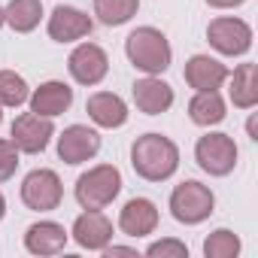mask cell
Wrapping results in <instances>:
<instances>
[{"label": "cell", "instance_id": "obj_1", "mask_svg": "<svg viewBox=\"0 0 258 258\" xmlns=\"http://www.w3.org/2000/svg\"><path fill=\"white\" fill-rule=\"evenodd\" d=\"M131 167L146 182H164L179 167V146L164 134H143L131 146Z\"/></svg>", "mask_w": 258, "mask_h": 258}, {"label": "cell", "instance_id": "obj_2", "mask_svg": "<svg viewBox=\"0 0 258 258\" xmlns=\"http://www.w3.org/2000/svg\"><path fill=\"white\" fill-rule=\"evenodd\" d=\"M124 55H127V61H131L140 73H146V76H161L170 67V61H173V49H170L167 37L158 28H152V25H143V28L127 34Z\"/></svg>", "mask_w": 258, "mask_h": 258}, {"label": "cell", "instance_id": "obj_3", "mask_svg": "<svg viewBox=\"0 0 258 258\" xmlns=\"http://www.w3.org/2000/svg\"><path fill=\"white\" fill-rule=\"evenodd\" d=\"M121 191V173L115 164H97L91 170H85L79 179H76V204L82 210H103L109 207Z\"/></svg>", "mask_w": 258, "mask_h": 258}, {"label": "cell", "instance_id": "obj_4", "mask_svg": "<svg viewBox=\"0 0 258 258\" xmlns=\"http://www.w3.org/2000/svg\"><path fill=\"white\" fill-rule=\"evenodd\" d=\"M216 210V195L210 185L198 182V179H185L179 185H173L170 191V216L179 225H201L213 216Z\"/></svg>", "mask_w": 258, "mask_h": 258}, {"label": "cell", "instance_id": "obj_5", "mask_svg": "<svg viewBox=\"0 0 258 258\" xmlns=\"http://www.w3.org/2000/svg\"><path fill=\"white\" fill-rule=\"evenodd\" d=\"M237 143L231 134H204L198 143H195V161L204 173L210 176H228L234 167H237Z\"/></svg>", "mask_w": 258, "mask_h": 258}, {"label": "cell", "instance_id": "obj_6", "mask_svg": "<svg viewBox=\"0 0 258 258\" xmlns=\"http://www.w3.org/2000/svg\"><path fill=\"white\" fill-rule=\"evenodd\" d=\"M64 201L61 176L49 167H37L22 179V204L34 213H52Z\"/></svg>", "mask_w": 258, "mask_h": 258}, {"label": "cell", "instance_id": "obj_7", "mask_svg": "<svg viewBox=\"0 0 258 258\" xmlns=\"http://www.w3.org/2000/svg\"><path fill=\"white\" fill-rule=\"evenodd\" d=\"M207 43L228 58L246 55L252 49V28L237 16H219L207 25Z\"/></svg>", "mask_w": 258, "mask_h": 258}, {"label": "cell", "instance_id": "obj_8", "mask_svg": "<svg viewBox=\"0 0 258 258\" xmlns=\"http://www.w3.org/2000/svg\"><path fill=\"white\" fill-rule=\"evenodd\" d=\"M52 137H55L52 118L37 115V112H22V115L13 121V127H10V140H13L16 149L25 152V155H40V152H46V146L52 143Z\"/></svg>", "mask_w": 258, "mask_h": 258}, {"label": "cell", "instance_id": "obj_9", "mask_svg": "<svg viewBox=\"0 0 258 258\" xmlns=\"http://www.w3.org/2000/svg\"><path fill=\"white\" fill-rule=\"evenodd\" d=\"M67 70L79 85H100L109 73V55L97 43H79L67 58Z\"/></svg>", "mask_w": 258, "mask_h": 258}, {"label": "cell", "instance_id": "obj_10", "mask_svg": "<svg viewBox=\"0 0 258 258\" xmlns=\"http://www.w3.org/2000/svg\"><path fill=\"white\" fill-rule=\"evenodd\" d=\"M100 152V134L88 124H70L58 137V158L64 164H85Z\"/></svg>", "mask_w": 258, "mask_h": 258}, {"label": "cell", "instance_id": "obj_11", "mask_svg": "<svg viewBox=\"0 0 258 258\" xmlns=\"http://www.w3.org/2000/svg\"><path fill=\"white\" fill-rule=\"evenodd\" d=\"M46 31L55 43H76V40H85L91 31H94V19L76 7H55L49 22H46Z\"/></svg>", "mask_w": 258, "mask_h": 258}, {"label": "cell", "instance_id": "obj_12", "mask_svg": "<svg viewBox=\"0 0 258 258\" xmlns=\"http://www.w3.org/2000/svg\"><path fill=\"white\" fill-rule=\"evenodd\" d=\"M158 228V207L149 198H131L118 213V231L124 237H149Z\"/></svg>", "mask_w": 258, "mask_h": 258}, {"label": "cell", "instance_id": "obj_13", "mask_svg": "<svg viewBox=\"0 0 258 258\" xmlns=\"http://www.w3.org/2000/svg\"><path fill=\"white\" fill-rule=\"evenodd\" d=\"M70 234H73V240H76L82 249H88V252H100L103 246L112 243V222H109L100 210H85V213L76 216Z\"/></svg>", "mask_w": 258, "mask_h": 258}, {"label": "cell", "instance_id": "obj_14", "mask_svg": "<svg viewBox=\"0 0 258 258\" xmlns=\"http://www.w3.org/2000/svg\"><path fill=\"white\" fill-rule=\"evenodd\" d=\"M228 67L219 61V58H210V55H191L185 61V82L195 88V91H219L225 82H228Z\"/></svg>", "mask_w": 258, "mask_h": 258}, {"label": "cell", "instance_id": "obj_15", "mask_svg": "<svg viewBox=\"0 0 258 258\" xmlns=\"http://www.w3.org/2000/svg\"><path fill=\"white\" fill-rule=\"evenodd\" d=\"M70 103H73V88H70L67 82H61V79H49V82H43V85L34 88L31 97H28L31 112L46 115V118H55V115L67 112Z\"/></svg>", "mask_w": 258, "mask_h": 258}, {"label": "cell", "instance_id": "obj_16", "mask_svg": "<svg viewBox=\"0 0 258 258\" xmlns=\"http://www.w3.org/2000/svg\"><path fill=\"white\" fill-rule=\"evenodd\" d=\"M131 94H134L137 109L146 112V115H161V112H167L173 106V88L161 76H143V79H137L134 88H131Z\"/></svg>", "mask_w": 258, "mask_h": 258}, {"label": "cell", "instance_id": "obj_17", "mask_svg": "<svg viewBox=\"0 0 258 258\" xmlns=\"http://www.w3.org/2000/svg\"><path fill=\"white\" fill-rule=\"evenodd\" d=\"M67 237L70 234L64 231V225H58L52 219H43V222H34L25 231V249L31 255H58V252H64Z\"/></svg>", "mask_w": 258, "mask_h": 258}, {"label": "cell", "instance_id": "obj_18", "mask_svg": "<svg viewBox=\"0 0 258 258\" xmlns=\"http://www.w3.org/2000/svg\"><path fill=\"white\" fill-rule=\"evenodd\" d=\"M85 112L97 127H121L127 121V103L112 91H94L85 100Z\"/></svg>", "mask_w": 258, "mask_h": 258}, {"label": "cell", "instance_id": "obj_19", "mask_svg": "<svg viewBox=\"0 0 258 258\" xmlns=\"http://www.w3.org/2000/svg\"><path fill=\"white\" fill-rule=\"evenodd\" d=\"M228 94H231V103L237 109H252L258 103V67L255 64H240L234 73H228Z\"/></svg>", "mask_w": 258, "mask_h": 258}, {"label": "cell", "instance_id": "obj_20", "mask_svg": "<svg viewBox=\"0 0 258 258\" xmlns=\"http://www.w3.org/2000/svg\"><path fill=\"white\" fill-rule=\"evenodd\" d=\"M225 100L219 91H195V97L188 100V118L201 127H213L219 121H225Z\"/></svg>", "mask_w": 258, "mask_h": 258}, {"label": "cell", "instance_id": "obj_21", "mask_svg": "<svg viewBox=\"0 0 258 258\" xmlns=\"http://www.w3.org/2000/svg\"><path fill=\"white\" fill-rule=\"evenodd\" d=\"M4 19L16 34H31L40 28L43 19V4L40 0H10L4 7Z\"/></svg>", "mask_w": 258, "mask_h": 258}, {"label": "cell", "instance_id": "obj_22", "mask_svg": "<svg viewBox=\"0 0 258 258\" xmlns=\"http://www.w3.org/2000/svg\"><path fill=\"white\" fill-rule=\"evenodd\" d=\"M140 10V0H94V16L106 28L127 25Z\"/></svg>", "mask_w": 258, "mask_h": 258}, {"label": "cell", "instance_id": "obj_23", "mask_svg": "<svg viewBox=\"0 0 258 258\" xmlns=\"http://www.w3.org/2000/svg\"><path fill=\"white\" fill-rule=\"evenodd\" d=\"M31 88L22 73L16 70H0V106H22L28 103Z\"/></svg>", "mask_w": 258, "mask_h": 258}, {"label": "cell", "instance_id": "obj_24", "mask_svg": "<svg viewBox=\"0 0 258 258\" xmlns=\"http://www.w3.org/2000/svg\"><path fill=\"white\" fill-rule=\"evenodd\" d=\"M204 255L207 258H237L240 255V237L228 228H216L204 240Z\"/></svg>", "mask_w": 258, "mask_h": 258}, {"label": "cell", "instance_id": "obj_25", "mask_svg": "<svg viewBox=\"0 0 258 258\" xmlns=\"http://www.w3.org/2000/svg\"><path fill=\"white\" fill-rule=\"evenodd\" d=\"M149 258H188V246L176 237H164V240H155L149 249H146Z\"/></svg>", "mask_w": 258, "mask_h": 258}, {"label": "cell", "instance_id": "obj_26", "mask_svg": "<svg viewBox=\"0 0 258 258\" xmlns=\"http://www.w3.org/2000/svg\"><path fill=\"white\" fill-rule=\"evenodd\" d=\"M19 149H16V143L13 140H0V182H7V179H13L16 176V170H19Z\"/></svg>", "mask_w": 258, "mask_h": 258}, {"label": "cell", "instance_id": "obj_27", "mask_svg": "<svg viewBox=\"0 0 258 258\" xmlns=\"http://www.w3.org/2000/svg\"><path fill=\"white\" fill-rule=\"evenodd\" d=\"M100 252H103L106 258H112V255H131V258H137V249H131V246H112V243H109V246H103Z\"/></svg>", "mask_w": 258, "mask_h": 258}, {"label": "cell", "instance_id": "obj_28", "mask_svg": "<svg viewBox=\"0 0 258 258\" xmlns=\"http://www.w3.org/2000/svg\"><path fill=\"white\" fill-rule=\"evenodd\" d=\"M246 0H207V7L213 10H234V7H243Z\"/></svg>", "mask_w": 258, "mask_h": 258}, {"label": "cell", "instance_id": "obj_29", "mask_svg": "<svg viewBox=\"0 0 258 258\" xmlns=\"http://www.w3.org/2000/svg\"><path fill=\"white\" fill-rule=\"evenodd\" d=\"M246 131H249V137H252V140H258V131H255V115L249 118V124H246Z\"/></svg>", "mask_w": 258, "mask_h": 258}, {"label": "cell", "instance_id": "obj_30", "mask_svg": "<svg viewBox=\"0 0 258 258\" xmlns=\"http://www.w3.org/2000/svg\"><path fill=\"white\" fill-rule=\"evenodd\" d=\"M4 216H7V198L0 195V219H4Z\"/></svg>", "mask_w": 258, "mask_h": 258}, {"label": "cell", "instance_id": "obj_31", "mask_svg": "<svg viewBox=\"0 0 258 258\" xmlns=\"http://www.w3.org/2000/svg\"><path fill=\"white\" fill-rule=\"evenodd\" d=\"M7 25V19H4V7H0V28H4Z\"/></svg>", "mask_w": 258, "mask_h": 258}, {"label": "cell", "instance_id": "obj_32", "mask_svg": "<svg viewBox=\"0 0 258 258\" xmlns=\"http://www.w3.org/2000/svg\"><path fill=\"white\" fill-rule=\"evenodd\" d=\"M0 124H4V106H0Z\"/></svg>", "mask_w": 258, "mask_h": 258}]
</instances>
